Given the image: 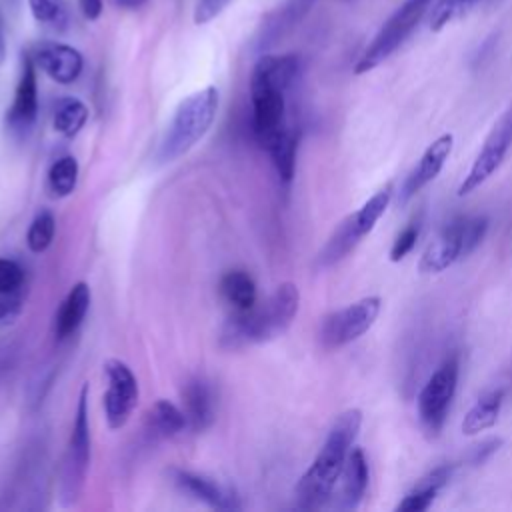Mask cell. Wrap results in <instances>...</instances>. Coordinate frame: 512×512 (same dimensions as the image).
I'll return each instance as SVG.
<instances>
[{
	"mask_svg": "<svg viewBox=\"0 0 512 512\" xmlns=\"http://www.w3.org/2000/svg\"><path fill=\"white\" fill-rule=\"evenodd\" d=\"M360 426L362 412L358 408H350L334 420L322 448L296 484V500L300 508H322L334 496Z\"/></svg>",
	"mask_w": 512,
	"mask_h": 512,
	"instance_id": "cell-1",
	"label": "cell"
},
{
	"mask_svg": "<svg viewBox=\"0 0 512 512\" xmlns=\"http://www.w3.org/2000/svg\"><path fill=\"white\" fill-rule=\"evenodd\" d=\"M300 292L294 282H282L264 302L250 310L232 312L222 330L226 348H242L282 336L298 314Z\"/></svg>",
	"mask_w": 512,
	"mask_h": 512,
	"instance_id": "cell-2",
	"label": "cell"
},
{
	"mask_svg": "<svg viewBox=\"0 0 512 512\" xmlns=\"http://www.w3.org/2000/svg\"><path fill=\"white\" fill-rule=\"evenodd\" d=\"M220 92L216 86L200 88L188 94L174 110L158 146L160 162H174L190 152L216 120Z\"/></svg>",
	"mask_w": 512,
	"mask_h": 512,
	"instance_id": "cell-3",
	"label": "cell"
},
{
	"mask_svg": "<svg viewBox=\"0 0 512 512\" xmlns=\"http://www.w3.org/2000/svg\"><path fill=\"white\" fill-rule=\"evenodd\" d=\"M432 4L434 0H406L376 32V36L356 62L354 72L366 74L382 64L412 34V30L418 26V22L424 18Z\"/></svg>",
	"mask_w": 512,
	"mask_h": 512,
	"instance_id": "cell-4",
	"label": "cell"
},
{
	"mask_svg": "<svg viewBox=\"0 0 512 512\" xmlns=\"http://www.w3.org/2000/svg\"><path fill=\"white\" fill-rule=\"evenodd\" d=\"M88 462H90V422H88V384H84L78 396L74 426H72L64 466H62L60 494L64 504L74 502L76 496L80 494L84 486Z\"/></svg>",
	"mask_w": 512,
	"mask_h": 512,
	"instance_id": "cell-5",
	"label": "cell"
},
{
	"mask_svg": "<svg viewBox=\"0 0 512 512\" xmlns=\"http://www.w3.org/2000/svg\"><path fill=\"white\" fill-rule=\"evenodd\" d=\"M458 384V358H446L418 394V418L430 436L442 430Z\"/></svg>",
	"mask_w": 512,
	"mask_h": 512,
	"instance_id": "cell-6",
	"label": "cell"
},
{
	"mask_svg": "<svg viewBox=\"0 0 512 512\" xmlns=\"http://www.w3.org/2000/svg\"><path fill=\"white\" fill-rule=\"evenodd\" d=\"M380 306L382 304L378 296H366L362 300L348 304L346 308L328 314L320 328V340L324 348L334 350L358 340L376 322Z\"/></svg>",
	"mask_w": 512,
	"mask_h": 512,
	"instance_id": "cell-7",
	"label": "cell"
},
{
	"mask_svg": "<svg viewBox=\"0 0 512 512\" xmlns=\"http://www.w3.org/2000/svg\"><path fill=\"white\" fill-rule=\"evenodd\" d=\"M108 388L102 396L104 416L110 428H122L138 404V382L128 364L118 358L104 362Z\"/></svg>",
	"mask_w": 512,
	"mask_h": 512,
	"instance_id": "cell-8",
	"label": "cell"
},
{
	"mask_svg": "<svg viewBox=\"0 0 512 512\" xmlns=\"http://www.w3.org/2000/svg\"><path fill=\"white\" fill-rule=\"evenodd\" d=\"M510 144H512V110L506 112L496 122L492 132L488 134V138H486L484 146L480 148L478 156L474 158L468 174L464 176V180L458 186V196H466V194L474 192L478 186H482L498 170Z\"/></svg>",
	"mask_w": 512,
	"mask_h": 512,
	"instance_id": "cell-9",
	"label": "cell"
},
{
	"mask_svg": "<svg viewBox=\"0 0 512 512\" xmlns=\"http://www.w3.org/2000/svg\"><path fill=\"white\" fill-rule=\"evenodd\" d=\"M174 484L188 496L196 498L198 502H204L210 508L216 510H240V496L236 490L208 474L202 472H192V470H182L176 468L172 470Z\"/></svg>",
	"mask_w": 512,
	"mask_h": 512,
	"instance_id": "cell-10",
	"label": "cell"
},
{
	"mask_svg": "<svg viewBox=\"0 0 512 512\" xmlns=\"http://www.w3.org/2000/svg\"><path fill=\"white\" fill-rule=\"evenodd\" d=\"M36 68L58 84H72L78 80L84 68L82 54L62 42H40L30 54Z\"/></svg>",
	"mask_w": 512,
	"mask_h": 512,
	"instance_id": "cell-11",
	"label": "cell"
},
{
	"mask_svg": "<svg viewBox=\"0 0 512 512\" xmlns=\"http://www.w3.org/2000/svg\"><path fill=\"white\" fill-rule=\"evenodd\" d=\"M286 92L274 88L250 90L252 96V124L254 134L264 148V144L286 126Z\"/></svg>",
	"mask_w": 512,
	"mask_h": 512,
	"instance_id": "cell-12",
	"label": "cell"
},
{
	"mask_svg": "<svg viewBox=\"0 0 512 512\" xmlns=\"http://www.w3.org/2000/svg\"><path fill=\"white\" fill-rule=\"evenodd\" d=\"M38 114V82L36 64L30 54H24L18 84L14 90V100L8 110V124L12 130H28Z\"/></svg>",
	"mask_w": 512,
	"mask_h": 512,
	"instance_id": "cell-13",
	"label": "cell"
},
{
	"mask_svg": "<svg viewBox=\"0 0 512 512\" xmlns=\"http://www.w3.org/2000/svg\"><path fill=\"white\" fill-rule=\"evenodd\" d=\"M452 144H454V136L442 134L424 150L422 158L410 170V174L406 176V180L402 184V190H400L402 204L408 202L414 194H418L426 184H430L440 174V170L444 168V164L452 152Z\"/></svg>",
	"mask_w": 512,
	"mask_h": 512,
	"instance_id": "cell-14",
	"label": "cell"
},
{
	"mask_svg": "<svg viewBox=\"0 0 512 512\" xmlns=\"http://www.w3.org/2000/svg\"><path fill=\"white\" fill-rule=\"evenodd\" d=\"M462 232L464 218L452 220L424 250L418 270L422 274H438L450 268L458 258H462Z\"/></svg>",
	"mask_w": 512,
	"mask_h": 512,
	"instance_id": "cell-15",
	"label": "cell"
},
{
	"mask_svg": "<svg viewBox=\"0 0 512 512\" xmlns=\"http://www.w3.org/2000/svg\"><path fill=\"white\" fill-rule=\"evenodd\" d=\"M300 72L296 54H262L250 74V90L274 88L286 92Z\"/></svg>",
	"mask_w": 512,
	"mask_h": 512,
	"instance_id": "cell-16",
	"label": "cell"
},
{
	"mask_svg": "<svg viewBox=\"0 0 512 512\" xmlns=\"http://www.w3.org/2000/svg\"><path fill=\"white\" fill-rule=\"evenodd\" d=\"M314 4L316 0H286L276 10L266 14L256 38L258 48H268L294 30L308 16Z\"/></svg>",
	"mask_w": 512,
	"mask_h": 512,
	"instance_id": "cell-17",
	"label": "cell"
},
{
	"mask_svg": "<svg viewBox=\"0 0 512 512\" xmlns=\"http://www.w3.org/2000/svg\"><path fill=\"white\" fill-rule=\"evenodd\" d=\"M336 486H338V492H336L338 508L354 510L360 506L368 488V462L362 448L350 450Z\"/></svg>",
	"mask_w": 512,
	"mask_h": 512,
	"instance_id": "cell-18",
	"label": "cell"
},
{
	"mask_svg": "<svg viewBox=\"0 0 512 512\" xmlns=\"http://www.w3.org/2000/svg\"><path fill=\"white\" fill-rule=\"evenodd\" d=\"M184 414L188 418V428L194 432H204L212 426L216 418V400L212 386L204 378H192L182 390Z\"/></svg>",
	"mask_w": 512,
	"mask_h": 512,
	"instance_id": "cell-19",
	"label": "cell"
},
{
	"mask_svg": "<svg viewBox=\"0 0 512 512\" xmlns=\"http://www.w3.org/2000/svg\"><path fill=\"white\" fill-rule=\"evenodd\" d=\"M90 286L86 282H76L64 296L56 316H54V334L58 340L72 336L86 318L90 308Z\"/></svg>",
	"mask_w": 512,
	"mask_h": 512,
	"instance_id": "cell-20",
	"label": "cell"
},
{
	"mask_svg": "<svg viewBox=\"0 0 512 512\" xmlns=\"http://www.w3.org/2000/svg\"><path fill=\"white\" fill-rule=\"evenodd\" d=\"M450 474H452V466H448V464L436 466L434 470L424 474L414 484V488L398 502L396 510H400V512H424V510H428L432 506L436 494L450 480Z\"/></svg>",
	"mask_w": 512,
	"mask_h": 512,
	"instance_id": "cell-21",
	"label": "cell"
},
{
	"mask_svg": "<svg viewBox=\"0 0 512 512\" xmlns=\"http://www.w3.org/2000/svg\"><path fill=\"white\" fill-rule=\"evenodd\" d=\"M220 296L232 312L250 310L258 302V290L252 276L244 270H228L218 282Z\"/></svg>",
	"mask_w": 512,
	"mask_h": 512,
	"instance_id": "cell-22",
	"label": "cell"
},
{
	"mask_svg": "<svg viewBox=\"0 0 512 512\" xmlns=\"http://www.w3.org/2000/svg\"><path fill=\"white\" fill-rule=\"evenodd\" d=\"M264 148L268 150L272 164L280 176L282 182H290L294 178V170H296V152H298V132L294 128H290L288 124L274 134Z\"/></svg>",
	"mask_w": 512,
	"mask_h": 512,
	"instance_id": "cell-23",
	"label": "cell"
},
{
	"mask_svg": "<svg viewBox=\"0 0 512 512\" xmlns=\"http://www.w3.org/2000/svg\"><path fill=\"white\" fill-rule=\"evenodd\" d=\"M502 402H504V390L502 388L480 396L476 400V404L466 412V416L462 420V432L466 436H474V434H480V432L492 428L498 420Z\"/></svg>",
	"mask_w": 512,
	"mask_h": 512,
	"instance_id": "cell-24",
	"label": "cell"
},
{
	"mask_svg": "<svg viewBox=\"0 0 512 512\" xmlns=\"http://www.w3.org/2000/svg\"><path fill=\"white\" fill-rule=\"evenodd\" d=\"M362 240V236L358 234L354 222H352V216H346L338 226L336 230L332 232V236L328 238L326 246L322 248L318 260L322 266H332L336 262H340L342 258H346L354 248L356 244Z\"/></svg>",
	"mask_w": 512,
	"mask_h": 512,
	"instance_id": "cell-25",
	"label": "cell"
},
{
	"mask_svg": "<svg viewBox=\"0 0 512 512\" xmlns=\"http://www.w3.org/2000/svg\"><path fill=\"white\" fill-rule=\"evenodd\" d=\"M148 424L154 434L162 438H172L188 428V418L184 410L170 400H158L148 410Z\"/></svg>",
	"mask_w": 512,
	"mask_h": 512,
	"instance_id": "cell-26",
	"label": "cell"
},
{
	"mask_svg": "<svg viewBox=\"0 0 512 512\" xmlns=\"http://www.w3.org/2000/svg\"><path fill=\"white\" fill-rule=\"evenodd\" d=\"M86 120H88V106L82 100L66 96L56 102L52 124L58 134L66 138H74L84 128Z\"/></svg>",
	"mask_w": 512,
	"mask_h": 512,
	"instance_id": "cell-27",
	"label": "cell"
},
{
	"mask_svg": "<svg viewBox=\"0 0 512 512\" xmlns=\"http://www.w3.org/2000/svg\"><path fill=\"white\" fill-rule=\"evenodd\" d=\"M394 194V184L386 182L378 192H374L352 216V222L358 230V234L364 238L366 234L372 232V228L376 226V222L382 218V214L386 212L390 200Z\"/></svg>",
	"mask_w": 512,
	"mask_h": 512,
	"instance_id": "cell-28",
	"label": "cell"
},
{
	"mask_svg": "<svg viewBox=\"0 0 512 512\" xmlns=\"http://www.w3.org/2000/svg\"><path fill=\"white\" fill-rule=\"evenodd\" d=\"M78 182V162L74 156L58 158L48 170V188L54 196L66 198L74 192Z\"/></svg>",
	"mask_w": 512,
	"mask_h": 512,
	"instance_id": "cell-29",
	"label": "cell"
},
{
	"mask_svg": "<svg viewBox=\"0 0 512 512\" xmlns=\"http://www.w3.org/2000/svg\"><path fill=\"white\" fill-rule=\"evenodd\" d=\"M28 8L38 24L62 32L70 22L66 0H28Z\"/></svg>",
	"mask_w": 512,
	"mask_h": 512,
	"instance_id": "cell-30",
	"label": "cell"
},
{
	"mask_svg": "<svg viewBox=\"0 0 512 512\" xmlns=\"http://www.w3.org/2000/svg\"><path fill=\"white\" fill-rule=\"evenodd\" d=\"M56 234V218L50 210H40L34 220L30 222V228L26 232V244L32 252L40 254L44 252Z\"/></svg>",
	"mask_w": 512,
	"mask_h": 512,
	"instance_id": "cell-31",
	"label": "cell"
},
{
	"mask_svg": "<svg viewBox=\"0 0 512 512\" xmlns=\"http://www.w3.org/2000/svg\"><path fill=\"white\" fill-rule=\"evenodd\" d=\"M476 0H436L430 14V28L434 32L442 30L452 18L460 16L468 6H472Z\"/></svg>",
	"mask_w": 512,
	"mask_h": 512,
	"instance_id": "cell-32",
	"label": "cell"
},
{
	"mask_svg": "<svg viewBox=\"0 0 512 512\" xmlns=\"http://www.w3.org/2000/svg\"><path fill=\"white\" fill-rule=\"evenodd\" d=\"M418 234H420V216L410 220L402 228V232L396 236V240L392 242V248H390V260L400 262L402 258H406L412 252V248L416 246Z\"/></svg>",
	"mask_w": 512,
	"mask_h": 512,
	"instance_id": "cell-33",
	"label": "cell"
},
{
	"mask_svg": "<svg viewBox=\"0 0 512 512\" xmlns=\"http://www.w3.org/2000/svg\"><path fill=\"white\" fill-rule=\"evenodd\" d=\"M24 268L10 258H0V292H16L24 288Z\"/></svg>",
	"mask_w": 512,
	"mask_h": 512,
	"instance_id": "cell-34",
	"label": "cell"
},
{
	"mask_svg": "<svg viewBox=\"0 0 512 512\" xmlns=\"http://www.w3.org/2000/svg\"><path fill=\"white\" fill-rule=\"evenodd\" d=\"M488 228V220L484 216L464 218V232H462V256H468L484 238Z\"/></svg>",
	"mask_w": 512,
	"mask_h": 512,
	"instance_id": "cell-35",
	"label": "cell"
},
{
	"mask_svg": "<svg viewBox=\"0 0 512 512\" xmlns=\"http://www.w3.org/2000/svg\"><path fill=\"white\" fill-rule=\"evenodd\" d=\"M24 310V288L16 292H0V326L12 324Z\"/></svg>",
	"mask_w": 512,
	"mask_h": 512,
	"instance_id": "cell-36",
	"label": "cell"
},
{
	"mask_svg": "<svg viewBox=\"0 0 512 512\" xmlns=\"http://www.w3.org/2000/svg\"><path fill=\"white\" fill-rule=\"evenodd\" d=\"M232 0H196L194 2V22L196 24H208L214 18H218Z\"/></svg>",
	"mask_w": 512,
	"mask_h": 512,
	"instance_id": "cell-37",
	"label": "cell"
},
{
	"mask_svg": "<svg viewBox=\"0 0 512 512\" xmlns=\"http://www.w3.org/2000/svg\"><path fill=\"white\" fill-rule=\"evenodd\" d=\"M80 10L84 14V18L88 20H98L102 10H104V2L102 0H78Z\"/></svg>",
	"mask_w": 512,
	"mask_h": 512,
	"instance_id": "cell-38",
	"label": "cell"
},
{
	"mask_svg": "<svg viewBox=\"0 0 512 512\" xmlns=\"http://www.w3.org/2000/svg\"><path fill=\"white\" fill-rule=\"evenodd\" d=\"M146 2H148V0H114V4H116L118 8H122V10H138V8H142Z\"/></svg>",
	"mask_w": 512,
	"mask_h": 512,
	"instance_id": "cell-39",
	"label": "cell"
},
{
	"mask_svg": "<svg viewBox=\"0 0 512 512\" xmlns=\"http://www.w3.org/2000/svg\"><path fill=\"white\" fill-rule=\"evenodd\" d=\"M4 58V24H2V16H0V62Z\"/></svg>",
	"mask_w": 512,
	"mask_h": 512,
	"instance_id": "cell-40",
	"label": "cell"
},
{
	"mask_svg": "<svg viewBox=\"0 0 512 512\" xmlns=\"http://www.w3.org/2000/svg\"><path fill=\"white\" fill-rule=\"evenodd\" d=\"M4 2H8V4H16L18 0H4Z\"/></svg>",
	"mask_w": 512,
	"mask_h": 512,
	"instance_id": "cell-41",
	"label": "cell"
}]
</instances>
